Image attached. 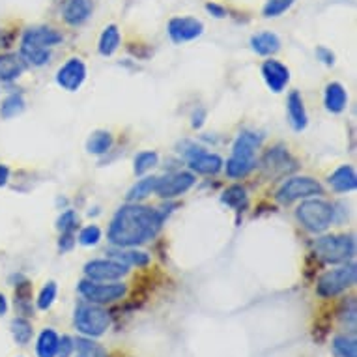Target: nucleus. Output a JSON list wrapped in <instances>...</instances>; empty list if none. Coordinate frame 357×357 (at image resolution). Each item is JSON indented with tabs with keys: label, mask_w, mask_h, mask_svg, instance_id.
<instances>
[{
	"label": "nucleus",
	"mask_w": 357,
	"mask_h": 357,
	"mask_svg": "<svg viewBox=\"0 0 357 357\" xmlns=\"http://www.w3.org/2000/svg\"><path fill=\"white\" fill-rule=\"evenodd\" d=\"M112 146V135L109 131H96L94 135L90 137L86 142V150L96 155H103L111 150Z\"/></svg>",
	"instance_id": "obj_26"
},
{
	"label": "nucleus",
	"mask_w": 357,
	"mask_h": 357,
	"mask_svg": "<svg viewBox=\"0 0 357 357\" xmlns=\"http://www.w3.org/2000/svg\"><path fill=\"white\" fill-rule=\"evenodd\" d=\"M56 292H59L56 284H54V282H47V284L43 287V290H41L40 298H38V309H51V305H53L54 299H56Z\"/></svg>",
	"instance_id": "obj_37"
},
{
	"label": "nucleus",
	"mask_w": 357,
	"mask_h": 357,
	"mask_svg": "<svg viewBox=\"0 0 357 357\" xmlns=\"http://www.w3.org/2000/svg\"><path fill=\"white\" fill-rule=\"evenodd\" d=\"M333 350L339 357H357L356 339L348 335H339L333 339Z\"/></svg>",
	"instance_id": "obj_32"
},
{
	"label": "nucleus",
	"mask_w": 357,
	"mask_h": 357,
	"mask_svg": "<svg viewBox=\"0 0 357 357\" xmlns=\"http://www.w3.org/2000/svg\"><path fill=\"white\" fill-rule=\"evenodd\" d=\"M329 183H331V188L335 191H339V193H348V191H354L357 185V176L354 167L350 165H344V167H340L333 172V174L329 176Z\"/></svg>",
	"instance_id": "obj_18"
},
{
	"label": "nucleus",
	"mask_w": 357,
	"mask_h": 357,
	"mask_svg": "<svg viewBox=\"0 0 357 357\" xmlns=\"http://www.w3.org/2000/svg\"><path fill=\"white\" fill-rule=\"evenodd\" d=\"M324 103L329 112H342L348 103V94H346L344 86L340 82H329L326 86V94H324Z\"/></svg>",
	"instance_id": "obj_17"
},
{
	"label": "nucleus",
	"mask_w": 357,
	"mask_h": 357,
	"mask_svg": "<svg viewBox=\"0 0 357 357\" xmlns=\"http://www.w3.org/2000/svg\"><path fill=\"white\" fill-rule=\"evenodd\" d=\"M159 161V155L155 152H141L135 158V174H144L150 169H153Z\"/></svg>",
	"instance_id": "obj_36"
},
{
	"label": "nucleus",
	"mask_w": 357,
	"mask_h": 357,
	"mask_svg": "<svg viewBox=\"0 0 357 357\" xmlns=\"http://www.w3.org/2000/svg\"><path fill=\"white\" fill-rule=\"evenodd\" d=\"M195 182L197 180L191 172H176V174H169L165 178H158V185H155L153 193L161 199H176L180 195L188 193L195 185Z\"/></svg>",
	"instance_id": "obj_9"
},
{
	"label": "nucleus",
	"mask_w": 357,
	"mask_h": 357,
	"mask_svg": "<svg viewBox=\"0 0 357 357\" xmlns=\"http://www.w3.org/2000/svg\"><path fill=\"white\" fill-rule=\"evenodd\" d=\"M262 77L271 92H282L290 81V70L277 60H266L262 64Z\"/></svg>",
	"instance_id": "obj_14"
},
{
	"label": "nucleus",
	"mask_w": 357,
	"mask_h": 357,
	"mask_svg": "<svg viewBox=\"0 0 357 357\" xmlns=\"http://www.w3.org/2000/svg\"><path fill=\"white\" fill-rule=\"evenodd\" d=\"M86 79V66L81 59H70L56 73V82L68 92H77Z\"/></svg>",
	"instance_id": "obj_11"
},
{
	"label": "nucleus",
	"mask_w": 357,
	"mask_h": 357,
	"mask_svg": "<svg viewBox=\"0 0 357 357\" xmlns=\"http://www.w3.org/2000/svg\"><path fill=\"white\" fill-rule=\"evenodd\" d=\"M10 180V169H8L6 165L0 163V188H4Z\"/></svg>",
	"instance_id": "obj_44"
},
{
	"label": "nucleus",
	"mask_w": 357,
	"mask_h": 357,
	"mask_svg": "<svg viewBox=\"0 0 357 357\" xmlns=\"http://www.w3.org/2000/svg\"><path fill=\"white\" fill-rule=\"evenodd\" d=\"M288 118L296 131L307 128V111H305L303 100L299 92H292L288 96Z\"/></svg>",
	"instance_id": "obj_20"
},
{
	"label": "nucleus",
	"mask_w": 357,
	"mask_h": 357,
	"mask_svg": "<svg viewBox=\"0 0 357 357\" xmlns=\"http://www.w3.org/2000/svg\"><path fill=\"white\" fill-rule=\"evenodd\" d=\"M314 249L326 262L340 264L356 255V241L351 236H324L314 243Z\"/></svg>",
	"instance_id": "obj_6"
},
{
	"label": "nucleus",
	"mask_w": 357,
	"mask_h": 357,
	"mask_svg": "<svg viewBox=\"0 0 357 357\" xmlns=\"http://www.w3.org/2000/svg\"><path fill=\"white\" fill-rule=\"evenodd\" d=\"M165 211L148 206L128 204L116 211L109 227V240L116 247H137L155 238L165 221Z\"/></svg>",
	"instance_id": "obj_1"
},
{
	"label": "nucleus",
	"mask_w": 357,
	"mask_h": 357,
	"mask_svg": "<svg viewBox=\"0 0 357 357\" xmlns=\"http://www.w3.org/2000/svg\"><path fill=\"white\" fill-rule=\"evenodd\" d=\"M112 257L116 258L118 262L126 264V266H139V268L150 262V257H148L146 252L139 251H114Z\"/></svg>",
	"instance_id": "obj_33"
},
{
	"label": "nucleus",
	"mask_w": 357,
	"mask_h": 357,
	"mask_svg": "<svg viewBox=\"0 0 357 357\" xmlns=\"http://www.w3.org/2000/svg\"><path fill=\"white\" fill-rule=\"evenodd\" d=\"M251 47L262 56H270L281 49V40L273 32H260L251 38Z\"/></svg>",
	"instance_id": "obj_21"
},
{
	"label": "nucleus",
	"mask_w": 357,
	"mask_h": 357,
	"mask_svg": "<svg viewBox=\"0 0 357 357\" xmlns=\"http://www.w3.org/2000/svg\"><path fill=\"white\" fill-rule=\"evenodd\" d=\"M23 43H30V45H36V47H53L56 43L62 41V34L56 32L54 29H49V26H32L23 34Z\"/></svg>",
	"instance_id": "obj_15"
},
{
	"label": "nucleus",
	"mask_w": 357,
	"mask_h": 357,
	"mask_svg": "<svg viewBox=\"0 0 357 357\" xmlns=\"http://www.w3.org/2000/svg\"><path fill=\"white\" fill-rule=\"evenodd\" d=\"M77 213L73 210L64 211L62 215L59 217V221H56V227H59L60 232H73V229L77 227Z\"/></svg>",
	"instance_id": "obj_39"
},
{
	"label": "nucleus",
	"mask_w": 357,
	"mask_h": 357,
	"mask_svg": "<svg viewBox=\"0 0 357 357\" xmlns=\"http://www.w3.org/2000/svg\"><path fill=\"white\" fill-rule=\"evenodd\" d=\"M24 111V100L21 94H12L8 96L6 100L2 101V105H0V116L2 118H13L21 114Z\"/></svg>",
	"instance_id": "obj_31"
},
{
	"label": "nucleus",
	"mask_w": 357,
	"mask_h": 357,
	"mask_svg": "<svg viewBox=\"0 0 357 357\" xmlns=\"http://www.w3.org/2000/svg\"><path fill=\"white\" fill-rule=\"evenodd\" d=\"M21 59L32 66H45L51 60V51L45 47H36L21 41Z\"/></svg>",
	"instance_id": "obj_24"
},
{
	"label": "nucleus",
	"mask_w": 357,
	"mask_h": 357,
	"mask_svg": "<svg viewBox=\"0 0 357 357\" xmlns=\"http://www.w3.org/2000/svg\"><path fill=\"white\" fill-rule=\"evenodd\" d=\"M75 243V238L71 232H62V238H60V249L62 251H70L71 247Z\"/></svg>",
	"instance_id": "obj_42"
},
{
	"label": "nucleus",
	"mask_w": 357,
	"mask_h": 357,
	"mask_svg": "<svg viewBox=\"0 0 357 357\" xmlns=\"http://www.w3.org/2000/svg\"><path fill=\"white\" fill-rule=\"evenodd\" d=\"M340 322L344 324L346 328L356 329V320H357V310H356V299L350 298L348 301L342 303V309L339 310Z\"/></svg>",
	"instance_id": "obj_34"
},
{
	"label": "nucleus",
	"mask_w": 357,
	"mask_h": 357,
	"mask_svg": "<svg viewBox=\"0 0 357 357\" xmlns=\"http://www.w3.org/2000/svg\"><path fill=\"white\" fill-rule=\"evenodd\" d=\"M204 32V24L195 17H174L169 23V36L174 43H185L199 38Z\"/></svg>",
	"instance_id": "obj_12"
},
{
	"label": "nucleus",
	"mask_w": 357,
	"mask_h": 357,
	"mask_svg": "<svg viewBox=\"0 0 357 357\" xmlns=\"http://www.w3.org/2000/svg\"><path fill=\"white\" fill-rule=\"evenodd\" d=\"M79 292L88 303L105 305L122 299L128 292V287L122 282H112V284H98V281H81L79 282Z\"/></svg>",
	"instance_id": "obj_7"
},
{
	"label": "nucleus",
	"mask_w": 357,
	"mask_h": 357,
	"mask_svg": "<svg viewBox=\"0 0 357 357\" xmlns=\"http://www.w3.org/2000/svg\"><path fill=\"white\" fill-rule=\"evenodd\" d=\"M206 10H208L210 13H213V15H215V17H219V19L227 17V10L219 6V4H213V2H211V4H208V6H206Z\"/></svg>",
	"instance_id": "obj_43"
},
{
	"label": "nucleus",
	"mask_w": 357,
	"mask_h": 357,
	"mask_svg": "<svg viewBox=\"0 0 357 357\" xmlns=\"http://www.w3.org/2000/svg\"><path fill=\"white\" fill-rule=\"evenodd\" d=\"M92 0H64L62 4V15H64L66 23L82 24L90 15H92Z\"/></svg>",
	"instance_id": "obj_16"
},
{
	"label": "nucleus",
	"mask_w": 357,
	"mask_h": 357,
	"mask_svg": "<svg viewBox=\"0 0 357 357\" xmlns=\"http://www.w3.org/2000/svg\"><path fill=\"white\" fill-rule=\"evenodd\" d=\"M296 0H268L264 6V17H279L282 13L290 10Z\"/></svg>",
	"instance_id": "obj_35"
},
{
	"label": "nucleus",
	"mask_w": 357,
	"mask_h": 357,
	"mask_svg": "<svg viewBox=\"0 0 357 357\" xmlns=\"http://www.w3.org/2000/svg\"><path fill=\"white\" fill-rule=\"evenodd\" d=\"M262 144V135L245 131L238 137V141L234 142V150H232V158L227 161V174L230 178H243L255 169L257 159H255V152L257 148Z\"/></svg>",
	"instance_id": "obj_2"
},
{
	"label": "nucleus",
	"mask_w": 357,
	"mask_h": 357,
	"mask_svg": "<svg viewBox=\"0 0 357 357\" xmlns=\"http://www.w3.org/2000/svg\"><path fill=\"white\" fill-rule=\"evenodd\" d=\"M15 307L21 314L29 317L32 310V288L29 281H23L15 288Z\"/></svg>",
	"instance_id": "obj_29"
},
{
	"label": "nucleus",
	"mask_w": 357,
	"mask_h": 357,
	"mask_svg": "<svg viewBox=\"0 0 357 357\" xmlns=\"http://www.w3.org/2000/svg\"><path fill=\"white\" fill-rule=\"evenodd\" d=\"M112 318L103 307L96 303H81L75 310V328L86 337H101L111 328Z\"/></svg>",
	"instance_id": "obj_3"
},
{
	"label": "nucleus",
	"mask_w": 357,
	"mask_h": 357,
	"mask_svg": "<svg viewBox=\"0 0 357 357\" xmlns=\"http://www.w3.org/2000/svg\"><path fill=\"white\" fill-rule=\"evenodd\" d=\"M100 240H101V230L100 227H96V225H90V227H86V229H82L81 234H79V243L84 247L96 245Z\"/></svg>",
	"instance_id": "obj_38"
},
{
	"label": "nucleus",
	"mask_w": 357,
	"mask_h": 357,
	"mask_svg": "<svg viewBox=\"0 0 357 357\" xmlns=\"http://www.w3.org/2000/svg\"><path fill=\"white\" fill-rule=\"evenodd\" d=\"M324 189L322 185L312 180V178H307V176H298V178H290L277 193V199L282 204H290L294 200L299 199H309L312 195H322Z\"/></svg>",
	"instance_id": "obj_8"
},
{
	"label": "nucleus",
	"mask_w": 357,
	"mask_h": 357,
	"mask_svg": "<svg viewBox=\"0 0 357 357\" xmlns=\"http://www.w3.org/2000/svg\"><path fill=\"white\" fill-rule=\"evenodd\" d=\"M73 351H75V342H73V339H71V337H62L59 342V351H56V356L70 357Z\"/></svg>",
	"instance_id": "obj_40"
},
{
	"label": "nucleus",
	"mask_w": 357,
	"mask_h": 357,
	"mask_svg": "<svg viewBox=\"0 0 357 357\" xmlns=\"http://www.w3.org/2000/svg\"><path fill=\"white\" fill-rule=\"evenodd\" d=\"M84 273L90 281L111 282L122 279L128 273V266L118 260H92L84 266Z\"/></svg>",
	"instance_id": "obj_10"
},
{
	"label": "nucleus",
	"mask_w": 357,
	"mask_h": 357,
	"mask_svg": "<svg viewBox=\"0 0 357 357\" xmlns=\"http://www.w3.org/2000/svg\"><path fill=\"white\" fill-rule=\"evenodd\" d=\"M189 167L199 174H217L222 169V159L217 153H210L202 150V148H191V152H188Z\"/></svg>",
	"instance_id": "obj_13"
},
{
	"label": "nucleus",
	"mask_w": 357,
	"mask_h": 357,
	"mask_svg": "<svg viewBox=\"0 0 357 357\" xmlns=\"http://www.w3.org/2000/svg\"><path fill=\"white\" fill-rule=\"evenodd\" d=\"M155 185H158V178L155 176H150V178H144V180H139V182L129 189L128 200L129 202H139V200H144L146 197L155 191Z\"/></svg>",
	"instance_id": "obj_25"
},
{
	"label": "nucleus",
	"mask_w": 357,
	"mask_h": 357,
	"mask_svg": "<svg viewBox=\"0 0 357 357\" xmlns=\"http://www.w3.org/2000/svg\"><path fill=\"white\" fill-rule=\"evenodd\" d=\"M73 342H75L77 357H109L105 348L98 344V342H94L92 339H82V337H79Z\"/></svg>",
	"instance_id": "obj_28"
},
{
	"label": "nucleus",
	"mask_w": 357,
	"mask_h": 357,
	"mask_svg": "<svg viewBox=\"0 0 357 357\" xmlns=\"http://www.w3.org/2000/svg\"><path fill=\"white\" fill-rule=\"evenodd\" d=\"M60 337L56 335V331H53V329H43L40 339H38V344H36V354H38V357H56Z\"/></svg>",
	"instance_id": "obj_22"
},
{
	"label": "nucleus",
	"mask_w": 357,
	"mask_h": 357,
	"mask_svg": "<svg viewBox=\"0 0 357 357\" xmlns=\"http://www.w3.org/2000/svg\"><path fill=\"white\" fill-rule=\"evenodd\" d=\"M333 206L326 202V200L317 199L305 200L296 210V217L299 219V222L310 232H324L333 221Z\"/></svg>",
	"instance_id": "obj_4"
},
{
	"label": "nucleus",
	"mask_w": 357,
	"mask_h": 357,
	"mask_svg": "<svg viewBox=\"0 0 357 357\" xmlns=\"http://www.w3.org/2000/svg\"><path fill=\"white\" fill-rule=\"evenodd\" d=\"M317 56L320 60H322L324 64H328V66H333L335 64V54L329 51V49L326 47H318L317 49Z\"/></svg>",
	"instance_id": "obj_41"
},
{
	"label": "nucleus",
	"mask_w": 357,
	"mask_h": 357,
	"mask_svg": "<svg viewBox=\"0 0 357 357\" xmlns=\"http://www.w3.org/2000/svg\"><path fill=\"white\" fill-rule=\"evenodd\" d=\"M12 335L13 339H15V342H17L19 346H26L30 342V339H32V326H30V322L26 320V318H15L12 322Z\"/></svg>",
	"instance_id": "obj_30"
},
{
	"label": "nucleus",
	"mask_w": 357,
	"mask_h": 357,
	"mask_svg": "<svg viewBox=\"0 0 357 357\" xmlns=\"http://www.w3.org/2000/svg\"><path fill=\"white\" fill-rule=\"evenodd\" d=\"M222 202L230 208H234V210H245L247 204H249V197L241 185H232L222 193Z\"/></svg>",
	"instance_id": "obj_27"
},
{
	"label": "nucleus",
	"mask_w": 357,
	"mask_h": 357,
	"mask_svg": "<svg viewBox=\"0 0 357 357\" xmlns=\"http://www.w3.org/2000/svg\"><path fill=\"white\" fill-rule=\"evenodd\" d=\"M8 310V299L4 294H0V317H4Z\"/></svg>",
	"instance_id": "obj_45"
},
{
	"label": "nucleus",
	"mask_w": 357,
	"mask_h": 357,
	"mask_svg": "<svg viewBox=\"0 0 357 357\" xmlns=\"http://www.w3.org/2000/svg\"><path fill=\"white\" fill-rule=\"evenodd\" d=\"M24 60L17 54H2L0 56V81L10 82L23 75Z\"/></svg>",
	"instance_id": "obj_19"
},
{
	"label": "nucleus",
	"mask_w": 357,
	"mask_h": 357,
	"mask_svg": "<svg viewBox=\"0 0 357 357\" xmlns=\"http://www.w3.org/2000/svg\"><path fill=\"white\" fill-rule=\"evenodd\" d=\"M356 264H344L340 268H335V270L328 271V273H324L320 277L317 287L318 296H322V298H335V296H339V294H342L350 287H354L356 284Z\"/></svg>",
	"instance_id": "obj_5"
},
{
	"label": "nucleus",
	"mask_w": 357,
	"mask_h": 357,
	"mask_svg": "<svg viewBox=\"0 0 357 357\" xmlns=\"http://www.w3.org/2000/svg\"><path fill=\"white\" fill-rule=\"evenodd\" d=\"M120 47V30L116 24H109L100 38V53L103 56H111Z\"/></svg>",
	"instance_id": "obj_23"
}]
</instances>
